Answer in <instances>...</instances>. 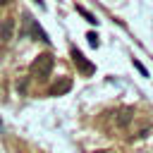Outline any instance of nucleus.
<instances>
[{
	"instance_id": "f257e3e1",
	"label": "nucleus",
	"mask_w": 153,
	"mask_h": 153,
	"mask_svg": "<svg viewBox=\"0 0 153 153\" xmlns=\"http://www.w3.org/2000/svg\"><path fill=\"white\" fill-rule=\"evenodd\" d=\"M53 55L50 53H41L33 62H31V76H36V79H45L48 74H50V69H53Z\"/></svg>"
},
{
	"instance_id": "f03ea898",
	"label": "nucleus",
	"mask_w": 153,
	"mask_h": 153,
	"mask_svg": "<svg viewBox=\"0 0 153 153\" xmlns=\"http://www.w3.org/2000/svg\"><path fill=\"white\" fill-rule=\"evenodd\" d=\"M24 19H26V31H31L36 41H43V43H48V41H50V38H48V33L41 29V24H38L31 14H24Z\"/></svg>"
},
{
	"instance_id": "7ed1b4c3",
	"label": "nucleus",
	"mask_w": 153,
	"mask_h": 153,
	"mask_svg": "<svg viewBox=\"0 0 153 153\" xmlns=\"http://www.w3.org/2000/svg\"><path fill=\"white\" fill-rule=\"evenodd\" d=\"M69 88H72V79L62 76V79H57V81H53V84L48 86V93H50V96H62V93H67Z\"/></svg>"
},
{
	"instance_id": "20e7f679",
	"label": "nucleus",
	"mask_w": 153,
	"mask_h": 153,
	"mask_svg": "<svg viewBox=\"0 0 153 153\" xmlns=\"http://www.w3.org/2000/svg\"><path fill=\"white\" fill-rule=\"evenodd\" d=\"M72 60L76 62V67H79L81 72H88V74H91V72L96 69V67H93V65H91V62H88V60H86V57H84V55H81L76 48H72Z\"/></svg>"
},
{
	"instance_id": "39448f33",
	"label": "nucleus",
	"mask_w": 153,
	"mask_h": 153,
	"mask_svg": "<svg viewBox=\"0 0 153 153\" xmlns=\"http://www.w3.org/2000/svg\"><path fill=\"white\" fill-rule=\"evenodd\" d=\"M12 36H14V19H5V22L0 24V38L7 43Z\"/></svg>"
},
{
	"instance_id": "423d86ee",
	"label": "nucleus",
	"mask_w": 153,
	"mask_h": 153,
	"mask_svg": "<svg viewBox=\"0 0 153 153\" xmlns=\"http://www.w3.org/2000/svg\"><path fill=\"white\" fill-rule=\"evenodd\" d=\"M131 108H124V110H120L117 112V127H127L129 122H131Z\"/></svg>"
},
{
	"instance_id": "0eeeda50",
	"label": "nucleus",
	"mask_w": 153,
	"mask_h": 153,
	"mask_svg": "<svg viewBox=\"0 0 153 153\" xmlns=\"http://www.w3.org/2000/svg\"><path fill=\"white\" fill-rule=\"evenodd\" d=\"M76 12H79V14H84V17H86V22H91V24H96V22H98V19H96L91 12H86L84 7H76Z\"/></svg>"
},
{
	"instance_id": "6e6552de",
	"label": "nucleus",
	"mask_w": 153,
	"mask_h": 153,
	"mask_svg": "<svg viewBox=\"0 0 153 153\" xmlns=\"http://www.w3.org/2000/svg\"><path fill=\"white\" fill-rule=\"evenodd\" d=\"M86 38H88V43H91V45H93V48H96V45H98V36H96V33H88V36H86Z\"/></svg>"
},
{
	"instance_id": "1a4fd4ad",
	"label": "nucleus",
	"mask_w": 153,
	"mask_h": 153,
	"mask_svg": "<svg viewBox=\"0 0 153 153\" xmlns=\"http://www.w3.org/2000/svg\"><path fill=\"white\" fill-rule=\"evenodd\" d=\"M134 67H136V69H139V72H141L143 76H148V72H146V67H143L141 62H136V60H134Z\"/></svg>"
},
{
	"instance_id": "9d476101",
	"label": "nucleus",
	"mask_w": 153,
	"mask_h": 153,
	"mask_svg": "<svg viewBox=\"0 0 153 153\" xmlns=\"http://www.w3.org/2000/svg\"><path fill=\"white\" fill-rule=\"evenodd\" d=\"M7 2H10V0H0V7H2V5H7Z\"/></svg>"
},
{
	"instance_id": "9b49d317",
	"label": "nucleus",
	"mask_w": 153,
	"mask_h": 153,
	"mask_svg": "<svg viewBox=\"0 0 153 153\" xmlns=\"http://www.w3.org/2000/svg\"><path fill=\"white\" fill-rule=\"evenodd\" d=\"M36 5H41V7H43V0H36Z\"/></svg>"
},
{
	"instance_id": "f8f14e48",
	"label": "nucleus",
	"mask_w": 153,
	"mask_h": 153,
	"mask_svg": "<svg viewBox=\"0 0 153 153\" xmlns=\"http://www.w3.org/2000/svg\"><path fill=\"white\" fill-rule=\"evenodd\" d=\"M96 153H112V151H96Z\"/></svg>"
}]
</instances>
